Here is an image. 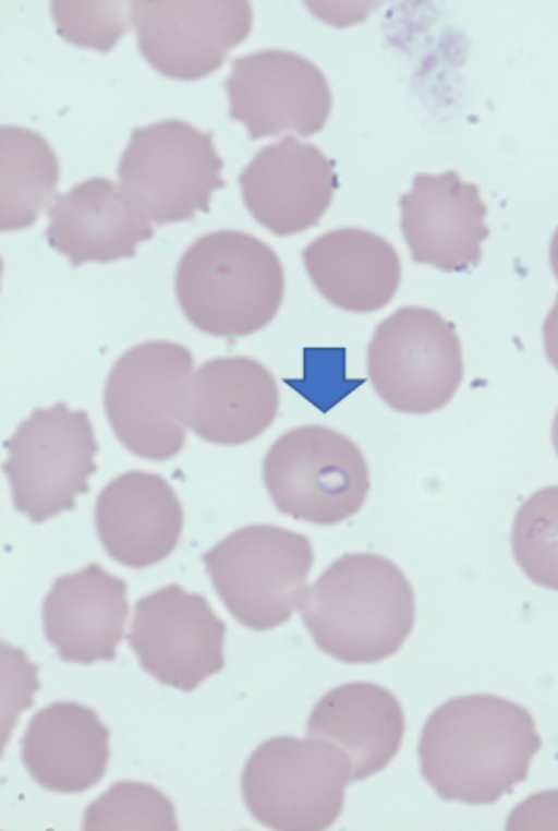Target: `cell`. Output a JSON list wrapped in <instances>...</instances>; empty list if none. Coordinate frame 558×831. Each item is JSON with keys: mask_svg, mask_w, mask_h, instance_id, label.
Listing matches in <instances>:
<instances>
[{"mask_svg": "<svg viewBox=\"0 0 558 831\" xmlns=\"http://www.w3.org/2000/svg\"><path fill=\"white\" fill-rule=\"evenodd\" d=\"M109 730L81 703L53 702L36 712L22 737V760L44 788L81 793L104 776Z\"/></svg>", "mask_w": 558, "mask_h": 831, "instance_id": "44dd1931", "label": "cell"}, {"mask_svg": "<svg viewBox=\"0 0 558 831\" xmlns=\"http://www.w3.org/2000/svg\"><path fill=\"white\" fill-rule=\"evenodd\" d=\"M5 446L3 471L14 507L32 521L73 509L76 495L89 491L98 445L85 410L73 411L63 402L35 409Z\"/></svg>", "mask_w": 558, "mask_h": 831, "instance_id": "30bf717a", "label": "cell"}, {"mask_svg": "<svg viewBox=\"0 0 558 831\" xmlns=\"http://www.w3.org/2000/svg\"><path fill=\"white\" fill-rule=\"evenodd\" d=\"M549 258H550L553 273L558 280V228L551 238V242L549 246Z\"/></svg>", "mask_w": 558, "mask_h": 831, "instance_id": "f1b7e54d", "label": "cell"}, {"mask_svg": "<svg viewBox=\"0 0 558 831\" xmlns=\"http://www.w3.org/2000/svg\"><path fill=\"white\" fill-rule=\"evenodd\" d=\"M265 486L277 509L320 526L354 515L369 490L360 448L323 425H304L278 437L263 461Z\"/></svg>", "mask_w": 558, "mask_h": 831, "instance_id": "52a82bcc", "label": "cell"}, {"mask_svg": "<svg viewBox=\"0 0 558 831\" xmlns=\"http://www.w3.org/2000/svg\"><path fill=\"white\" fill-rule=\"evenodd\" d=\"M279 390L275 377L248 357L205 362L190 376L181 397V420L201 438L239 445L262 434L275 420Z\"/></svg>", "mask_w": 558, "mask_h": 831, "instance_id": "2e32d148", "label": "cell"}, {"mask_svg": "<svg viewBox=\"0 0 558 831\" xmlns=\"http://www.w3.org/2000/svg\"><path fill=\"white\" fill-rule=\"evenodd\" d=\"M404 728L403 710L392 692L377 684L352 682L316 702L306 735L341 750L355 782L386 768L401 746Z\"/></svg>", "mask_w": 558, "mask_h": 831, "instance_id": "ffe728a7", "label": "cell"}, {"mask_svg": "<svg viewBox=\"0 0 558 831\" xmlns=\"http://www.w3.org/2000/svg\"><path fill=\"white\" fill-rule=\"evenodd\" d=\"M95 522L106 552L117 562L143 568L166 558L175 547L183 511L174 491L159 474L129 471L108 483L95 508Z\"/></svg>", "mask_w": 558, "mask_h": 831, "instance_id": "ac0fdd59", "label": "cell"}, {"mask_svg": "<svg viewBox=\"0 0 558 831\" xmlns=\"http://www.w3.org/2000/svg\"><path fill=\"white\" fill-rule=\"evenodd\" d=\"M513 556L534 583L558 590V485L532 494L511 531Z\"/></svg>", "mask_w": 558, "mask_h": 831, "instance_id": "cb8c5ba5", "label": "cell"}, {"mask_svg": "<svg viewBox=\"0 0 558 831\" xmlns=\"http://www.w3.org/2000/svg\"><path fill=\"white\" fill-rule=\"evenodd\" d=\"M202 559L232 616L252 630L266 631L299 607L314 553L304 534L257 523L231 532Z\"/></svg>", "mask_w": 558, "mask_h": 831, "instance_id": "277c9868", "label": "cell"}, {"mask_svg": "<svg viewBox=\"0 0 558 831\" xmlns=\"http://www.w3.org/2000/svg\"><path fill=\"white\" fill-rule=\"evenodd\" d=\"M400 227L416 263L444 272H462L482 257L481 243L489 234L486 205L478 186L449 170L418 173L410 192L399 200Z\"/></svg>", "mask_w": 558, "mask_h": 831, "instance_id": "9a60e30c", "label": "cell"}, {"mask_svg": "<svg viewBox=\"0 0 558 831\" xmlns=\"http://www.w3.org/2000/svg\"><path fill=\"white\" fill-rule=\"evenodd\" d=\"M315 645L349 664L395 654L412 631L413 589L390 559L365 552L331 563L307 587L298 607Z\"/></svg>", "mask_w": 558, "mask_h": 831, "instance_id": "7a4b0ae2", "label": "cell"}, {"mask_svg": "<svg viewBox=\"0 0 558 831\" xmlns=\"http://www.w3.org/2000/svg\"><path fill=\"white\" fill-rule=\"evenodd\" d=\"M126 1H51L57 32L66 41L110 51L128 29Z\"/></svg>", "mask_w": 558, "mask_h": 831, "instance_id": "484cf974", "label": "cell"}, {"mask_svg": "<svg viewBox=\"0 0 558 831\" xmlns=\"http://www.w3.org/2000/svg\"><path fill=\"white\" fill-rule=\"evenodd\" d=\"M282 265L256 237L219 230L198 238L182 255L175 293L186 318L217 337H241L265 327L283 298Z\"/></svg>", "mask_w": 558, "mask_h": 831, "instance_id": "3957f363", "label": "cell"}, {"mask_svg": "<svg viewBox=\"0 0 558 831\" xmlns=\"http://www.w3.org/2000/svg\"><path fill=\"white\" fill-rule=\"evenodd\" d=\"M47 214L45 237L73 266L133 257L136 244L154 237L149 221L121 186L106 178H92L56 194Z\"/></svg>", "mask_w": 558, "mask_h": 831, "instance_id": "d6986e66", "label": "cell"}, {"mask_svg": "<svg viewBox=\"0 0 558 831\" xmlns=\"http://www.w3.org/2000/svg\"><path fill=\"white\" fill-rule=\"evenodd\" d=\"M225 634L205 597L172 583L137 600L126 640L145 672L189 692L222 670Z\"/></svg>", "mask_w": 558, "mask_h": 831, "instance_id": "7c38bea8", "label": "cell"}, {"mask_svg": "<svg viewBox=\"0 0 558 831\" xmlns=\"http://www.w3.org/2000/svg\"><path fill=\"white\" fill-rule=\"evenodd\" d=\"M128 615L126 582L95 563L58 577L43 604L46 639L81 664L116 659Z\"/></svg>", "mask_w": 558, "mask_h": 831, "instance_id": "e0dca14e", "label": "cell"}, {"mask_svg": "<svg viewBox=\"0 0 558 831\" xmlns=\"http://www.w3.org/2000/svg\"><path fill=\"white\" fill-rule=\"evenodd\" d=\"M1 231L32 226L56 196L59 162L48 142L29 129H0Z\"/></svg>", "mask_w": 558, "mask_h": 831, "instance_id": "603a6c76", "label": "cell"}, {"mask_svg": "<svg viewBox=\"0 0 558 831\" xmlns=\"http://www.w3.org/2000/svg\"><path fill=\"white\" fill-rule=\"evenodd\" d=\"M367 372L378 396L397 411L425 414L442 408L463 378L454 326L427 308L398 309L374 332Z\"/></svg>", "mask_w": 558, "mask_h": 831, "instance_id": "ba28073f", "label": "cell"}, {"mask_svg": "<svg viewBox=\"0 0 558 831\" xmlns=\"http://www.w3.org/2000/svg\"><path fill=\"white\" fill-rule=\"evenodd\" d=\"M349 782L350 762L331 743L277 736L248 757L241 791L250 814L263 826L320 831L339 817Z\"/></svg>", "mask_w": 558, "mask_h": 831, "instance_id": "5b68a950", "label": "cell"}, {"mask_svg": "<svg viewBox=\"0 0 558 831\" xmlns=\"http://www.w3.org/2000/svg\"><path fill=\"white\" fill-rule=\"evenodd\" d=\"M335 162L287 135L263 147L239 177L243 202L262 226L284 237L315 226L337 188Z\"/></svg>", "mask_w": 558, "mask_h": 831, "instance_id": "5bb4252c", "label": "cell"}, {"mask_svg": "<svg viewBox=\"0 0 558 831\" xmlns=\"http://www.w3.org/2000/svg\"><path fill=\"white\" fill-rule=\"evenodd\" d=\"M225 87L229 117L243 123L252 140L288 131L310 136L324 128L331 110L324 73L288 50L266 49L233 59Z\"/></svg>", "mask_w": 558, "mask_h": 831, "instance_id": "4fadbf2b", "label": "cell"}, {"mask_svg": "<svg viewBox=\"0 0 558 831\" xmlns=\"http://www.w3.org/2000/svg\"><path fill=\"white\" fill-rule=\"evenodd\" d=\"M507 830H558V790L533 794L510 814Z\"/></svg>", "mask_w": 558, "mask_h": 831, "instance_id": "4316f807", "label": "cell"}, {"mask_svg": "<svg viewBox=\"0 0 558 831\" xmlns=\"http://www.w3.org/2000/svg\"><path fill=\"white\" fill-rule=\"evenodd\" d=\"M316 289L331 304L355 313L384 308L395 296L401 264L393 246L360 228L326 232L303 251Z\"/></svg>", "mask_w": 558, "mask_h": 831, "instance_id": "7402d4cb", "label": "cell"}, {"mask_svg": "<svg viewBox=\"0 0 558 831\" xmlns=\"http://www.w3.org/2000/svg\"><path fill=\"white\" fill-rule=\"evenodd\" d=\"M543 337L546 357L558 371V294L554 306L545 318Z\"/></svg>", "mask_w": 558, "mask_h": 831, "instance_id": "83f0119b", "label": "cell"}, {"mask_svg": "<svg viewBox=\"0 0 558 831\" xmlns=\"http://www.w3.org/2000/svg\"><path fill=\"white\" fill-rule=\"evenodd\" d=\"M551 438H553V443H554V447L556 449V453L558 454V410L556 412V416H555L554 422H553Z\"/></svg>", "mask_w": 558, "mask_h": 831, "instance_id": "f546056e", "label": "cell"}, {"mask_svg": "<svg viewBox=\"0 0 558 831\" xmlns=\"http://www.w3.org/2000/svg\"><path fill=\"white\" fill-rule=\"evenodd\" d=\"M541 746L525 708L475 694L439 706L422 730L417 751L422 775L439 797L488 805L527 778Z\"/></svg>", "mask_w": 558, "mask_h": 831, "instance_id": "6da1fadb", "label": "cell"}, {"mask_svg": "<svg viewBox=\"0 0 558 831\" xmlns=\"http://www.w3.org/2000/svg\"><path fill=\"white\" fill-rule=\"evenodd\" d=\"M222 168L211 132L167 119L132 131L118 176L134 208L163 225L208 212L213 192L226 185Z\"/></svg>", "mask_w": 558, "mask_h": 831, "instance_id": "8992f818", "label": "cell"}, {"mask_svg": "<svg viewBox=\"0 0 558 831\" xmlns=\"http://www.w3.org/2000/svg\"><path fill=\"white\" fill-rule=\"evenodd\" d=\"M130 19L146 61L160 74L196 81L218 70L252 27L243 0L132 1Z\"/></svg>", "mask_w": 558, "mask_h": 831, "instance_id": "8fae6325", "label": "cell"}, {"mask_svg": "<svg viewBox=\"0 0 558 831\" xmlns=\"http://www.w3.org/2000/svg\"><path fill=\"white\" fill-rule=\"evenodd\" d=\"M194 366L191 351L172 341L129 349L112 366L104 402L118 439L134 455L166 460L184 445L181 397Z\"/></svg>", "mask_w": 558, "mask_h": 831, "instance_id": "9c48e42d", "label": "cell"}, {"mask_svg": "<svg viewBox=\"0 0 558 831\" xmlns=\"http://www.w3.org/2000/svg\"><path fill=\"white\" fill-rule=\"evenodd\" d=\"M86 831H174V806L157 787L134 781L112 784L83 817Z\"/></svg>", "mask_w": 558, "mask_h": 831, "instance_id": "d4e9b609", "label": "cell"}]
</instances>
